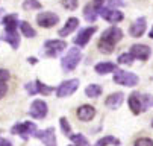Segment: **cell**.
<instances>
[{"label": "cell", "instance_id": "1", "mask_svg": "<svg viewBox=\"0 0 153 146\" xmlns=\"http://www.w3.org/2000/svg\"><path fill=\"white\" fill-rule=\"evenodd\" d=\"M121 38H123V31H121L120 28L112 26V28L106 29V31L103 32L100 41H99V49H100V52H103V53H112L114 46L118 43Z\"/></svg>", "mask_w": 153, "mask_h": 146}, {"label": "cell", "instance_id": "2", "mask_svg": "<svg viewBox=\"0 0 153 146\" xmlns=\"http://www.w3.org/2000/svg\"><path fill=\"white\" fill-rule=\"evenodd\" d=\"M80 58H82L80 50H79L77 47H71V49L67 50V55L62 58L61 66H62V69H64L65 72H71V70H74V69L77 67Z\"/></svg>", "mask_w": 153, "mask_h": 146}, {"label": "cell", "instance_id": "3", "mask_svg": "<svg viewBox=\"0 0 153 146\" xmlns=\"http://www.w3.org/2000/svg\"><path fill=\"white\" fill-rule=\"evenodd\" d=\"M114 82L124 87H134L138 84V76L135 73H130V72H124V70H114Z\"/></svg>", "mask_w": 153, "mask_h": 146}, {"label": "cell", "instance_id": "4", "mask_svg": "<svg viewBox=\"0 0 153 146\" xmlns=\"http://www.w3.org/2000/svg\"><path fill=\"white\" fill-rule=\"evenodd\" d=\"M11 133L15 136H20L23 140H27L30 136H33L36 133V125L33 122H21V123L14 125Z\"/></svg>", "mask_w": 153, "mask_h": 146}, {"label": "cell", "instance_id": "5", "mask_svg": "<svg viewBox=\"0 0 153 146\" xmlns=\"http://www.w3.org/2000/svg\"><path fill=\"white\" fill-rule=\"evenodd\" d=\"M77 88H79V79H68V81H64V82H61V85L56 88V96H58V97L71 96Z\"/></svg>", "mask_w": 153, "mask_h": 146}, {"label": "cell", "instance_id": "6", "mask_svg": "<svg viewBox=\"0 0 153 146\" xmlns=\"http://www.w3.org/2000/svg\"><path fill=\"white\" fill-rule=\"evenodd\" d=\"M44 49H46L47 56H56L64 49H67V41H64V40H49V41L44 43Z\"/></svg>", "mask_w": 153, "mask_h": 146}, {"label": "cell", "instance_id": "7", "mask_svg": "<svg viewBox=\"0 0 153 146\" xmlns=\"http://www.w3.org/2000/svg\"><path fill=\"white\" fill-rule=\"evenodd\" d=\"M47 103L41 99H36L32 102L30 105V110H29V114L33 117V119H44L47 116Z\"/></svg>", "mask_w": 153, "mask_h": 146}, {"label": "cell", "instance_id": "8", "mask_svg": "<svg viewBox=\"0 0 153 146\" xmlns=\"http://www.w3.org/2000/svg\"><path fill=\"white\" fill-rule=\"evenodd\" d=\"M99 14H100L102 18H105L109 23H118L123 20V12H120L118 9H114V8H108V6L103 8L102 6L99 9Z\"/></svg>", "mask_w": 153, "mask_h": 146}, {"label": "cell", "instance_id": "9", "mask_svg": "<svg viewBox=\"0 0 153 146\" xmlns=\"http://www.w3.org/2000/svg\"><path fill=\"white\" fill-rule=\"evenodd\" d=\"M33 137L39 139L46 146H56V133L55 128H47L44 131H36Z\"/></svg>", "mask_w": 153, "mask_h": 146}, {"label": "cell", "instance_id": "10", "mask_svg": "<svg viewBox=\"0 0 153 146\" xmlns=\"http://www.w3.org/2000/svg\"><path fill=\"white\" fill-rule=\"evenodd\" d=\"M36 22L41 28H52L55 25H58L59 22V17L53 12H41L38 17H36Z\"/></svg>", "mask_w": 153, "mask_h": 146}, {"label": "cell", "instance_id": "11", "mask_svg": "<svg viewBox=\"0 0 153 146\" xmlns=\"http://www.w3.org/2000/svg\"><path fill=\"white\" fill-rule=\"evenodd\" d=\"M97 31V28L96 26H91V28H85V29H82V31H79V34H77V37L74 38V44H77V46H80V47H83L88 41L91 40V37H93V34Z\"/></svg>", "mask_w": 153, "mask_h": 146}, {"label": "cell", "instance_id": "12", "mask_svg": "<svg viewBox=\"0 0 153 146\" xmlns=\"http://www.w3.org/2000/svg\"><path fill=\"white\" fill-rule=\"evenodd\" d=\"M150 53H152V50H150V47L146 46V44H134L132 49H130V55H132L134 58L143 59V61L149 59Z\"/></svg>", "mask_w": 153, "mask_h": 146}, {"label": "cell", "instance_id": "13", "mask_svg": "<svg viewBox=\"0 0 153 146\" xmlns=\"http://www.w3.org/2000/svg\"><path fill=\"white\" fill-rule=\"evenodd\" d=\"M146 26H147V25H146V18L141 17V18L135 20L134 25H130L129 34L132 35V37H135V38H138V37H141V35L146 32Z\"/></svg>", "mask_w": 153, "mask_h": 146}, {"label": "cell", "instance_id": "14", "mask_svg": "<svg viewBox=\"0 0 153 146\" xmlns=\"http://www.w3.org/2000/svg\"><path fill=\"white\" fill-rule=\"evenodd\" d=\"M94 116H96V108L91 105H82L77 110V117L82 122H90Z\"/></svg>", "mask_w": 153, "mask_h": 146}, {"label": "cell", "instance_id": "15", "mask_svg": "<svg viewBox=\"0 0 153 146\" xmlns=\"http://www.w3.org/2000/svg\"><path fill=\"white\" fill-rule=\"evenodd\" d=\"M123 93H112V94H109L108 97H106V100H105V105L108 107V108H111V110H115V108H118L121 103H123Z\"/></svg>", "mask_w": 153, "mask_h": 146}, {"label": "cell", "instance_id": "16", "mask_svg": "<svg viewBox=\"0 0 153 146\" xmlns=\"http://www.w3.org/2000/svg\"><path fill=\"white\" fill-rule=\"evenodd\" d=\"M127 102H129V107H130V110H132L134 114H140L143 111V102H141V96L138 93L130 94Z\"/></svg>", "mask_w": 153, "mask_h": 146}, {"label": "cell", "instance_id": "17", "mask_svg": "<svg viewBox=\"0 0 153 146\" xmlns=\"http://www.w3.org/2000/svg\"><path fill=\"white\" fill-rule=\"evenodd\" d=\"M3 25H5V31H9V32H14L18 26V15L17 14H9V15H5L3 17Z\"/></svg>", "mask_w": 153, "mask_h": 146}, {"label": "cell", "instance_id": "18", "mask_svg": "<svg viewBox=\"0 0 153 146\" xmlns=\"http://www.w3.org/2000/svg\"><path fill=\"white\" fill-rule=\"evenodd\" d=\"M77 26H79V20H77V18H74V17L68 18L67 23H65V26L59 31V37H67V35H70Z\"/></svg>", "mask_w": 153, "mask_h": 146}, {"label": "cell", "instance_id": "19", "mask_svg": "<svg viewBox=\"0 0 153 146\" xmlns=\"http://www.w3.org/2000/svg\"><path fill=\"white\" fill-rule=\"evenodd\" d=\"M99 9H100V8L96 6L94 3H93V5H86V8H85V11H83V15H85V20H86V22H90V23L96 22Z\"/></svg>", "mask_w": 153, "mask_h": 146}, {"label": "cell", "instance_id": "20", "mask_svg": "<svg viewBox=\"0 0 153 146\" xmlns=\"http://www.w3.org/2000/svg\"><path fill=\"white\" fill-rule=\"evenodd\" d=\"M3 40L6 41V43H9L14 49H18V46H20V37H18L17 31H14V32L5 31V34H3Z\"/></svg>", "mask_w": 153, "mask_h": 146}, {"label": "cell", "instance_id": "21", "mask_svg": "<svg viewBox=\"0 0 153 146\" xmlns=\"http://www.w3.org/2000/svg\"><path fill=\"white\" fill-rule=\"evenodd\" d=\"M94 69L99 75H106V73L114 72L117 67H115V64H112V62H100V64H96Z\"/></svg>", "mask_w": 153, "mask_h": 146}, {"label": "cell", "instance_id": "22", "mask_svg": "<svg viewBox=\"0 0 153 146\" xmlns=\"http://www.w3.org/2000/svg\"><path fill=\"white\" fill-rule=\"evenodd\" d=\"M85 94L88 97H99L102 94V87L97 85V84H91L85 88Z\"/></svg>", "mask_w": 153, "mask_h": 146}, {"label": "cell", "instance_id": "23", "mask_svg": "<svg viewBox=\"0 0 153 146\" xmlns=\"http://www.w3.org/2000/svg\"><path fill=\"white\" fill-rule=\"evenodd\" d=\"M20 29H21V32H23V35L27 37V38H33V37L36 35L35 29H33L27 22H21V23H20Z\"/></svg>", "mask_w": 153, "mask_h": 146}, {"label": "cell", "instance_id": "24", "mask_svg": "<svg viewBox=\"0 0 153 146\" xmlns=\"http://www.w3.org/2000/svg\"><path fill=\"white\" fill-rule=\"evenodd\" d=\"M108 145H120V140L118 139H115V137H112V136H106V137H103V139H100L94 146H108Z\"/></svg>", "mask_w": 153, "mask_h": 146}, {"label": "cell", "instance_id": "25", "mask_svg": "<svg viewBox=\"0 0 153 146\" xmlns=\"http://www.w3.org/2000/svg\"><path fill=\"white\" fill-rule=\"evenodd\" d=\"M70 139L74 142V146H90L88 140L85 139V136H83V134H71V137H70Z\"/></svg>", "mask_w": 153, "mask_h": 146}, {"label": "cell", "instance_id": "26", "mask_svg": "<svg viewBox=\"0 0 153 146\" xmlns=\"http://www.w3.org/2000/svg\"><path fill=\"white\" fill-rule=\"evenodd\" d=\"M35 85H36V91L41 93V94H44V96L50 94V93L55 90L53 87H49V85H46V84H42L41 81H36V82H35Z\"/></svg>", "mask_w": 153, "mask_h": 146}, {"label": "cell", "instance_id": "27", "mask_svg": "<svg viewBox=\"0 0 153 146\" xmlns=\"http://www.w3.org/2000/svg\"><path fill=\"white\" fill-rule=\"evenodd\" d=\"M59 123H61V128H62V131L65 133V136H67L68 139L71 137V127H70V123H68V120L65 119V117H61L59 119Z\"/></svg>", "mask_w": 153, "mask_h": 146}, {"label": "cell", "instance_id": "28", "mask_svg": "<svg viewBox=\"0 0 153 146\" xmlns=\"http://www.w3.org/2000/svg\"><path fill=\"white\" fill-rule=\"evenodd\" d=\"M118 62H120V64H124V66H130L134 62V56L130 53H121L118 56Z\"/></svg>", "mask_w": 153, "mask_h": 146}, {"label": "cell", "instance_id": "29", "mask_svg": "<svg viewBox=\"0 0 153 146\" xmlns=\"http://www.w3.org/2000/svg\"><path fill=\"white\" fill-rule=\"evenodd\" d=\"M23 8L25 9H39L41 8V3L38 2V0H25Z\"/></svg>", "mask_w": 153, "mask_h": 146}, {"label": "cell", "instance_id": "30", "mask_svg": "<svg viewBox=\"0 0 153 146\" xmlns=\"http://www.w3.org/2000/svg\"><path fill=\"white\" fill-rule=\"evenodd\" d=\"M141 102H143V111H146L153 103V99H152V96H141Z\"/></svg>", "mask_w": 153, "mask_h": 146}, {"label": "cell", "instance_id": "31", "mask_svg": "<svg viewBox=\"0 0 153 146\" xmlns=\"http://www.w3.org/2000/svg\"><path fill=\"white\" fill-rule=\"evenodd\" d=\"M62 5L67 9H76L77 8V0H62Z\"/></svg>", "mask_w": 153, "mask_h": 146}, {"label": "cell", "instance_id": "32", "mask_svg": "<svg viewBox=\"0 0 153 146\" xmlns=\"http://www.w3.org/2000/svg\"><path fill=\"white\" fill-rule=\"evenodd\" d=\"M9 79V72L5 69H0V85L6 84V81Z\"/></svg>", "mask_w": 153, "mask_h": 146}, {"label": "cell", "instance_id": "33", "mask_svg": "<svg viewBox=\"0 0 153 146\" xmlns=\"http://www.w3.org/2000/svg\"><path fill=\"white\" fill-rule=\"evenodd\" d=\"M135 146H153V140L152 139H140L135 142Z\"/></svg>", "mask_w": 153, "mask_h": 146}, {"label": "cell", "instance_id": "34", "mask_svg": "<svg viewBox=\"0 0 153 146\" xmlns=\"http://www.w3.org/2000/svg\"><path fill=\"white\" fill-rule=\"evenodd\" d=\"M25 87H26L27 93H29V94H32V96L38 93V91H36V85H35V84H30V82H29V84H26Z\"/></svg>", "mask_w": 153, "mask_h": 146}, {"label": "cell", "instance_id": "35", "mask_svg": "<svg viewBox=\"0 0 153 146\" xmlns=\"http://www.w3.org/2000/svg\"><path fill=\"white\" fill-rule=\"evenodd\" d=\"M118 5H123L121 0H109V6L108 8H114V6H118Z\"/></svg>", "mask_w": 153, "mask_h": 146}, {"label": "cell", "instance_id": "36", "mask_svg": "<svg viewBox=\"0 0 153 146\" xmlns=\"http://www.w3.org/2000/svg\"><path fill=\"white\" fill-rule=\"evenodd\" d=\"M6 90H8V87H6V84H3V85H0V99H2L5 94H6Z\"/></svg>", "mask_w": 153, "mask_h": 146}, {"label": "cell", "instance_id": "37", "mask_svg": "<svg viewBox=\"0 0 153 146\" xmlns=\"http://www.w3.org/2000/svg\"><path fill=\"white\" fill-rule=\"evenodd\" d=\"M0 146H12V143L6 139H0Z\"/></svg>", "mask_w": 153, "mask_h": 146}, {"label": "cell", "instance_id": "38", "mask_svg": "<svg viewBox=\"0 0 153 146\" xmlns=\"http://www.w3.org/2000/svg\"><path fill=\"white\" fill-rule=\"evenodd\" d=\"M103 2H105V0H94V5L99 6V8H102L103 6Z\"/></svg>", "mask_w": 153, "mask_h": 146}, {"label": "cell", "instance_id": "39", "mask_svg": "<svg viewBox=\"0 0 153 146\" xmlns=\"http://www.w3.org/2000/svg\"><path fill=\"white\" fill-rule=\"evenodd\" d=\"M27 61H29V62H32V64H35V62H36V59H35V58H29Z\"/></svg>", "mask_w": 153, "mask_h": 146}, {"label": "cell", "instance_id": "40", "mask_svg": "<svg viewBox=\"0 0 153 146\" xmlns=\"http://www.w3.org/2000/svg\"><path fill=\"white\" fill-rule=\"evenodd\" d=\"M3 14H5V11H3V9H2V8H0V17H2V15H3Z\"/></svg>", "mask_w": 153, "mask_h": 146}, {"label": "cell", "instance_id": "41", "mask_svg": "<svg viewBox=\"0 0 153 146\" xmlns=\"http://www.w3.org/2000/svg\"><path fill=\"white\" fill-rule=\"evenodd\" d=\"M149 35H150V38H153V28H152V31H150V34H149Z\"/></svg>", "mask_w": 153, "mask_h": 146}, {"label": "cell", "instance_id": "42", "mask_svg": "<svg viewBox=\"0 0 153 146\" xmlns=\"http://www.w3.org/2000/svg\"><path fill=\"white\" fill-rule=\"evenodd\" d=\"M70 146H74V145H70Z\"/></svg>", "mask_w": 153, "mask_h": 146}, {"label": "cell", "instance_id": "43", "mask_svg": "<svg viewBox=\"0 0 153 146\" xmlns=\"http://www.w3.org/2000/svg\"><path fill=\"white\" fill-rule=\"evenodd\" d=\"M152 127H153V123H152Z\"/></svg>", "mask_w": 153, "mask_h": 146}]
</instances>
